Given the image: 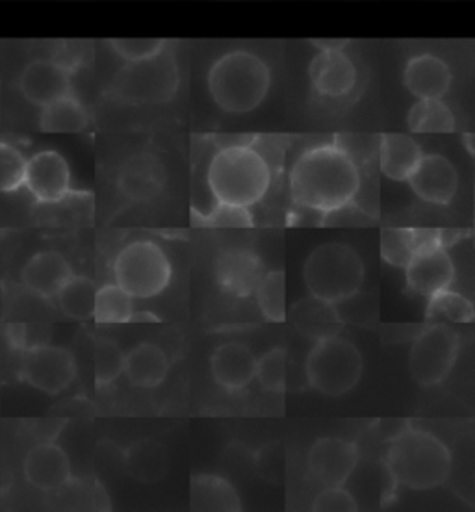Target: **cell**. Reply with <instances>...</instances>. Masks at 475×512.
Returning a JSON list of instances; mask_svg holds the SVG:
<instances>
[{"label":"cell","mask_w":475,"mask_h":512,"mask_svg":"<svg viewBox=\"0 0 475 512\" xmlns=\"http://www.w3.org/2000/svg\"><path fill=\"white\" fill-rule=\"evenodd\" d=\"M359 164L336 143H323L299 154L290 171L294 205L333 214L351 205L360 192Z\"/></svg>","instance_id":"6da1fadb"},{"label":"cell","mask_w":475,"mask_h":512,"mask_svg":"<svg viewBox=\"0 0 475 512\" xmlns=\"http://www.w3.org/2000/svg\"><path fill=\"white\" fill-rule=\"evenodd\" d=\"M385 466L396 487L431 490L450 479L453 459L438 436L407 427L388 442Z\"/></svg>","instance_id":"7a4b0ae2"},{"label":"cell","mask_w":475,"mask_h":512,"mask_svg":"<svg viewBox=\"0 0 475 512\" xmlns=\"http://www.w3.org/2000/svg\"><path fill=\"white\" fill-rule=\"evenodd\" d=\"M206 182L216 203L249 208L270 190V162L253 145H227L210 160Z\"/></svg>","instance_id":"3957f363"},{"label":"cell","mask_w":475,"mask_h":512,"mask_svg":"<svg viewBox=\"0 0 475 512\" xmlns=\"http://www.w3.org/2000/svg\"><path fill=\"white\" fill-rule=\"evenodd\" d=\"M214 104L229 114H249L268 97L271 69L258 54L244 49L225 52L208 71Z\"/></svg>","instance_id":"277c9868"},{"label":"cell","mask_w":475,"mask_h":512,"mask_svg":"<svg viewBox=\"0 0 475 512\" xmlns=\"http://www.w3.org/2000/svg\"><path fill=\"white\" fill-rule=\"evenodd\" d=\"M364 275V262L359 253L340 242L316 247L303 268L309 294L334 305L346 303L359 294Z\"/></svg>","instance_id":"5b68a950"},{"label":"cell","mask_w":475,"mask_h":512,"mask_svg":"<svg viewBox=\"0 0 475 512\" xmlns=\"http://www.w3.org/2000/svg\"><path fill=\"white\" fill-rule=\"evenodd\" d=\"M179 65L169 47L149 60L125 64L112 78L108 93L130 106L169 103L179 90Z\"/></svg>","instance_id":"8992f818"},{"label":"cell","mask_w":475,"mask_h":512,"mask_svg":"<svg viewBox=\"0 0 475 512\" xmlns=\"http://www.w3.org/2000/svg\"><path fill=\"white\" fill-rule=\"evenodd\" d=\"M305 370L309 384L316 392L340 397L359 384L364 362L359 347L336 334L314 342Z\"/></svg>","instance_id":"52a82bcc"},{"label":"cell","mask_w":475,"mask_h":512,"mask_svg":"<svg viewBox=\"0 0 475 512\" xmlns=\"http://www.w3.org/2000/svg\"><path fill=\"white\" fill-rule=\"evenodd\" d=\"M171 262L155 242L140 240L121 249L114 262L116 282L134 299L162 294L171 282Z\"/></svg>","instance_id":"ba28073f"},{"label":"cell","mask_w":475,"mask_h":512,"mask_svg":"<svg viewBox=\"0 0 475 512\" xmlns=\"http://www.w3.org/2000/svg\"><path fill=\"white\" fill-rule=\"evenodd\" d=\"M461 351V336L448 323L437 321L414 336L409 370L414 383L429 388L448 379Z\"/></svg>","instance_id":"9c48e42d"},{"label":"cell","mask_w":475,"mask_h":512,"mask_svg":"<svg viewBox=\"0 0 475 512\" xmlns=\"http://www.w3.org/2000/svg\"><path fill=\"white\" fill-rule=\"evenodd\" d=\"M437 236L435 231H420V245L405 268L409 290L427 299L450 290L455 279L453 260Z\"/></svg>","instance_id":"30bf717a"},{"label":"cell","mask_w":475,"mask_h":512,"mask_svg":"<svg viewBox=\"0 0 475 512\" xmlns=\"http://www.w3.org/2000/svg\"><path fill=\"white\" fill-rule=\"evenodd\" d=\"M77 375V364L64 347L32 346L21 357V379L45 394H60Z\"/></svg>","instance_id":"8fae6325"},{"label":"cell","mask_w":475,"mask_h":512,"mask_svg":"<svg viewBox=\"0 0 475 512\" xmlns=\"http://www.w3.org/2000/svg\"><path fill=\"white\" fill-rule=\"evenodd\" d=\"M307 462L321 487H344L359 466V448L344 438H320L312 444Z\"/></svg>","instance_id":"7c38bea8"},{"label":"cell","mask_w":475,"mask_h":512,"mask_svg":"<svg viewBox=\"0 0 475 512\" xmlns=\"http://www.w3.org/2000/svg\"><path fill=\"white\" fill-rule=\"evenodd\" d=\"M312 90L325 99H344L359 82L357 65L344 49H321L309 67Z\"/></svg>","instance_id":"4fadbf2b"},{"label":"cell","mask_w":475,"mask_h":512,"mask_svg":"<svg viewBox=\"0 0 475 512\" xmlns=\"http://www.w3.org/2000/svg\"><path fill=\"white\" fill-rule=\"evenodd\" d=\"M268 271L264 269L262 258L245 247L223 251L214 260V275L219 288L234 297H251L257 294L258 284Z\"/></svg>","instance_id":"5bb4252c"},{"label":"cell","mask_w":475,"mask_h":512,"mask_svg":"<svg viewBox=\"0 0 475 512\" xmlns=\"http://www.w3.org/2000/svg\"><path fill=\"white\" fill-rule=\"evenodd\" d=\"M25 186L39 203H60L71 193V169L58 151H39L28 160Z\"/></svg>","instance_id":"9a60e30c"},{"label":"cell","mask_w":475,"mask_h":512,"mask_svg":"<svg viewBox=\"0 0 475 512\" xmlns=\"http://www.w3.org/2000/svg\"><path fill=\"white\" fill-rule=\"evenodd\" d=\"M19 90L28 103L45 108L73 93L71 71L56 60H32L19 77Z\"/></svg>","instance_id":"2e32d148"},{"label":"cell","mask_w":475,"mask_h":512,"mask_svg":"<svg viewBox=\"0 0 475 512\" xmlns=\"http://www.w3.org/2000/svg\"><path fill=\"white\" fill-rule=\"evenodd\" d=\"M409 186L418 199L429 205H450L459 188V173L444 154H424Z\"/></svg>","instance_id":"e0dca14e"},{"label":"cell","mask_w":475,"mask_h":512,"mask_svg":"<svg viewBox=\"0 0 475 512\" xmlns=\"http://www.w3.org/2000/svg\"><path fill=\"white\" fill-rule=\"evenodd\" d=\"M117 186L132 203L153 201L166 186L164 164L155 154H132L119 169Z\"/></svg>","instance_id":"ac0fdd59"},{"label":"cell","mask_w":475,"mask_h":512,"mask_svg":"<svg viewBox=\"0 0 475 512\" xmlns=\"http://www.w3.org/2000/svg\"><path fill=\"white\" fill-rule=\"evenodd\" d=\"M26 481L38 490L51 492L71 481V462L62 448L43 442L28 451L25 459Z\"/></svg>","instance_id":"d6986e66"},{"label":"cell","mask_w":475,"mask_h":512,"mask_svg":"<svg viewBox=\"0 0 475 512\" xmlns=\"http://www.w3.org/2000/svg\"><path fill=\"white\" fill-rule=\"evenodd\" d=\"M453 75L450 65L435 54L412 56L403 71V84L420 99H442L451 88Z\"/></svg>","instance_id":"ffe728a7"},{"label":"cell","mask_w":475,"mask_h":512,"mask_svg":"<svg viewBox=\"0 0 475 512\" xmlns=\"http://www.w3.org/2000/svg\"><path fill=\"white\" fill-rule=\"evenodd\" d=\"M73 275V268L64 255L58 251H41L26 262L21 281L32 294L52 299L58 297Z\"/></svg>","instance_id":"44dd1931"},{"label":"cell","mask_w":475,"mask_h":512,"mask_svg":"<svg viewBox=\"0 0 475 512\" xmlns=\"http://www.w3.org/2000/svg\"><path fill=\"white\" fill-rule=\"evenodd\" d=\"M258 360L244 344H223L210 359L214 381L229 392L244 390L257 377Z\"/></svg>","instance_id":"7402d4cb"},{"label":"cell","mask_w":475,"mask_h":512,"mask_svg":"<svg viewBox=\"0 0 475 512\" xmlns=\"http://www.w3.org/2000/svg\"><path fill=\"white\" fill-rule=\"evenodd\" d=\"M422 158V145L409 134L390 132L379 138V169L386 179L409 182Z\"/></svg>","instance_id":"603a6c76"},{"label":"cell","mask_w":475,"mask_h":512,"mask_svg":"<svg viewBox=\"0 0 475 512\" xmlns=\"http://www.w3.org/2000/svg\"><path fill=\"white\" fill-rule=\"evenodd\" d=\"M336 307L338 305L334 303L309 295L290 308V321L299 333L310 338L312 342H318L340 334L342 314Z\"/></svg>","instance_id":"cb8c5ba5"},{"label":"cell","mask_w":475,"mask_h":512,"mask_svg":"<svg viewBox=\"0 0 475 512\" xmlns=\"http://www.w3.org/2000/svg\"><path fill=\"white\" fill-rule=\"evenodd\" d=\"M169 372L167 355L155 344H140L125 357V375L136 388H156Z\"/></svg>","instance_id":"d4e9b609"},{"label":"cell","mask_w":475,"mask_h":512,"mask_svg":"<svg viewBox=\"0 0 475 512\" xmlns=\"http://www.w3.org/2000/svg\"><path fill=\"white\" fill-rule=\"evenodd\" d=\"M193 511H242V501L231 483L219 475L199 474L192 479Z\"/></svg>","instance_id":"484cf974"},{"label":"cell","mask_w":475,"mask_h":512,"mask_svg":"<svg viewBox=\"0 0 475 512\" xmlns=\"http://www.w3.org/2000/svg\"><path fill=\"white\" fill-rule=\"evenodd\" d=\"M88 125H90V114L73 93L41 108L39 127L45 132L73 134V132L86 130Z\"/></svg>","instance_id":"4316f807"},{"label":"cell","mask_w":475,"mask_h":512,"mask_svg":"<svg viewBox=\"0 0 475 512\" xmlns=\"http://www.w3.org/2000/svg\"><path fill=\"white\" fill-rule=\"evenodd\" d=\"M407 125L416 134H446L457 128L450 106L442 99H420L412 104Z\"/></svg>","instance_id":"83f0119b"},{"label":"cell","mask_w":475,"mask_h":512,"mask_svg":"<svg viewBox=\"0 0 475 512\" xmlns=\"http://www.w3.org/2000/svg\"><path fill=\"white\" fill-rule=\"evenodd\" d=\"M167 451L162 444L153 440L136 442L127 451V470L130 475L143 483L160 481L167 472Z\"/></svg>","instance_id":"f1b7e54d"},{"label":"cell","mask_w":475,"mask_h":512,"mask_svg":"<svg viewBox=\"0 0 475 512\" xmlns=\"http://www.w3.org/2000/svg\"><path fill=\"white\" fill-rule=\"evenodd\" d=\"M56 299L65 316L78 321L90 320L95 316L97 286L88 277L73 275Z\"/></svg>","instance_id":"f546056e"},{"label":"cell","mask_w":475,"mask_h":512,"mask_svg":"<svg viewBox=\"0 0 475 512\" xmlns=\"http://www.w3.org/2000/svg\"><path fill=\"white\" fill-rule=\"evenodd\" d=\"M95 320L99 323H129L134 318V297L119 284H106L97 290Z\"/></svg>","instance_id":"4dcf8cb0"},{"label":"cell","mask_w":475,"mask_h":512,"mask_svg":"<svg viewBox=\"0 0 475 512\" xmlns=\"http://www.w3.org/2000/svg\"><path fill=\"white\" fill-rule=\"evenodd\" d=\"M425 316H427V320L435 321V323L437 321L470 323L475 320V308L468 297L457 294L453 290H444L440 294L429 297Z\"/></svg>","instance_id":"1f68e13d"},{"label":"cell","mask_w":475,"mask_h":512,"mask_svg":"<svg viewBox=\"0 0 475 512\" xmlns=\"http://www.w3.org/2000/svg\"><path fill=\"white\" fill-rule=\"evenodd\" d=\"M257 303L262 316L271 323L286 320V277L284 271H268L258 284Z\"/></svg>","instance_id":"d6a6232c"},{"label":"cell","mask_w":475,"mask_h":512,"mask_svg":"<svg viewBox=\"0 0 475 512\" xmlns=\"http://www.w3.org/2000/svg\"><path fill=\"white\" fill-rule=\"evenodd\" d=\"M420 245V231L385 229L381 232V256L386 264L405 269Z\"/></svg>","instance_id":"836d02e7"},{"label":"cell","mask_w":475,"mask_h":512,"mask_svg":"<svg viewBox=\"0 0 475 512\" xmlns=\"http://www.w3.org/2000/svg\"><path fill=\"white\" fill-rule=\"evenodd\" d=\"M125 353L110 338H99L95 342V383L108 386L116 383L117 377L125 372Z\"/></svg>","instance_id":"e575fe53"},{"label":"cell","mask_w":475,"mask_h":512,"mask_svg":"<svg viewBox=\"0 0 475 512\" xmlns=\"http://www.w3.org/2000/svg\"><path fill=\"white\" fill-rule=\"evenodd\" d=\"M288 375V357L283 347H273L264 353L257 364V379L260 386L268 392H284Z\"/></svg>","instance_id":"d590c367"},{"label":"cell","mask_w":475,"mask_h":512,"mask_svg":"<svg viewBox=\"0 0 475 512\" xmlns=\"http://www.w3.org/2000/svg\"><path fill=\"white\" fill-rule=\"evenodd\" d=\"M28 160L10 143L0 145V190L13 193L25 186Z\"/></svg>","instance_id":"8d00e7d4"},{"label":"cell","mask_w":475,"mask_h":512,"mask_svg":"<svg viewBox=\"0 0 475 512\" xmlns=\"http://www.w3.org/2000/svg\"><path fill=\"white\" fill-rule=\"evenodd\" d=\"M193 219L197 221L195 225L216 227V229H245L253 225V216L249 208L225 205V203H216L205 214H199V216L193 214Z\"/></svg>","instance_id":"74e56055"},{"label":"cell","mask_w":475,"mask_h":512,"mask_svg":"<svg viewBox=\"0 0 475 512\" xmlns=\"http://www.w3.org/2000/svg\"><path fill=\"white\" fill-rule=\"evenodd\" d=\"M108 45L125 64L149 60L169 47L166 39L151 38L110 39Z\"/></svg>","instance_id":"f35d334b"},{"label":"cell","mask_w":475,"mask_h":512,"mask_svg":"<svg viewBox=\"0 0 475 512\" xmlns=\"http://www.w3.org/2000/svg\"><path fill=\"white\" fill-rule=\"evenodd\" d=\"M312 511L355 512L359 511V503L344 487L323 488L312 503Z\"/></svg>","instance_id":"ab89813d"},{"label":"cell","mask_w":475,"mask_h":512,"mask_svg":"<svg viewBox=\"0 0 475 512\" xmlns=\"http://www.w3.org/2000/svg\"><path fill=\"white\" fill-rule=\"evenodd\" d=\"M8 340H10V344L15 349H21V351H25L26 342H28V338H26V327L25 325H10L8 327Z\"/></svg>","instance_id":"60d3db41"},{"label":"cell","mask_w":475,"mask_h":512,"mask_svg":"<svg viewBox=\"0 0 475 512\" xmlns=\"http://www.w3.org/2000/svg\"><path fill=\"white\" fill-rule=\"evenodd\" d=\"M316 43V47L318 49H344L346 47L347 41H340V39H336V41H314Z\"/></svg>","instance_id":"b9f144b4"}]
</instances>
